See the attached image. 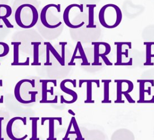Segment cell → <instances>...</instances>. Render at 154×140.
Masks as SVG:
<instances>
[{
	"label": "cell",
	"mask_w": 154,
	"mask_h": 140,
	"mask_svg": "<svg viewBox=\"0 0 154 140\" xmlns=\"http://www.w3.org/2000/svg\"><path fill=\"white\" fill-rule=\"evenodd\" d=\"M0 87H2V80L0 79ZM4 102V96H1L0 98V103H2Z\"/></svg>",
	"instance_id": "obj_17"
},
{
	"label": "cell",
	"mask_w": 154,
	"mask_h": 140,
	"mask_svg": "<svg viewBox=\"0 0 154 140\" xmlns=\"http://www.w3.org/2000/svg\"><path fill=\"white\" fill-rule=\"evenodd\" d=\"M4 118L0 117V140H4V138L2 136V121L4 120Z\"/></svg>",
	"instance_id": "obj_16"
},
{
	"label": "cell",
	"mask_w": 154,
	"mask_h": 140,
	"mask_svg": "<svg viewBox=\"0 0 154 140\" xmlns=\"http://www.w3.org/2000/svg\"><path fill=\"white\" fill-rule=\"evenodd\" d=\"M29 65V58L27 57L26 59L25 62H19L18 63H17L15 65Z\"/></svg>",
	"instance_id": "obj_15"
},
{
	"label": "cell",
	"mask_w": 154,
	"mask_h": 140,
	"mask_svg": "<svg viewBox=\"0 0 154 140\" xmlns=\"http://www.w3.org/2000/svg\"><path fill=\"white\" fill-rule=\"evenodd\" d=\"M61 117H43L41 118V124L44 125L45 122L46 120L49 121V137L46 140H56L57 139L54 137V120H58L60 125L62 124Z\"/></svg>",
	"instance_id": "obj_5"
},
{
	"label": "cell",
	"mask_w": 154,
	"mask_h": 140,
	"mask_svg": "<svg viewBox=\"0 0 154 140\" xmlns=\"http://www.w3.org/2000/svg\"><path fill=\"white\" fill-rule=\"evenodd\" d=\"M38 19V13L36 8L29 4L20 5L14 13L16 24L21 28L29 29L35 25Z\"/></svg>",
	"instance_id": "obj_1"
},
{
	"label": "cell",
	"mask_w": 154,
	"mask_h": 140,
	"mask_svg": "<svg viewBox=\"0 0 154 140\" xmlns=\"http://www.w3.org/2000/svg\"><path fill=\"white\" fill-rule=\"evenodd\" d=\"M60 45L61 46V59L64 64V52H65V45L67 44V42H60Z\"/></svg>",
	"instance_id": "obj_14"
},
{
	"label": "cell",
	"mask_w": 154,
	"mask_h": 140,
	"mask_svg": "<svg viewBox=\"0 0 154 140\" xmlns=\"http://www.w3.org/2000/svg\"><path fill=\"white\" fill-rule=\"evenodd\" d=\"M60 4H50L45 5L42 8L40 16L43 25L49 29H54L60 26L62 23L60 20Z\"/></svg>",
	"instance_id": "obj_3"
},
{
	"label": "cell",
	"mask_w": 154,
	"mask_h": 140,
	"mask_svg": "<svg viewBox=\"0 0 154 140\" xmlns=\"http://www.w3.org/2000/svg\"><path fill=\"white\" fill-rule=\"evenodd\" d=\"M46 62L44 63V65H52V62H50V56H49L50 51H49L48 47L47 46H46Z\"/></svg>",
	"instance_id": "obj_13"
},
{
	"label": "cell",
	"mask_w": 154,
	"mask_h": 140,
	"mask_svg": "<svg viewBox=\"0 0 154 140\" xmlns=\"http://www.w3.org/2000/svg\"><path fill=\"white\" fill-rule=\"evenodd\" d=\"M29 120L31 121V138L29 140H39V138L37 137V121L39 117H29Z\"/></svg>",
	"instance_id": "obj_7"
},
{
	"label": "cell",
	"mask_w": 154,
	"mask_h": 140,
	"mask_svg": "<svg viewBox=\"0 0 154 140\" xmlns=\"http://www.w3.org/2000/svg\"><path fill=\"white\" fill-rule=\"evenodd\" d=\"M41 42H31V45L33 46V62L32 65H40L41 63L38 61V51L39 46Z\"/></svg>",
	"instance_id": "obj_8"
},
{
	"label": "cell",
	"mask_w": 154,
	"mask_h": 140,
	"mask_svg": "<svg viewBox=\"0 0 154 140\" xmlns=\"http://www.w3.org/2000/svg\"><path fill=\"white\" fill-rule=\"evenodd\" d=\"M10 47L7 43L4 42H0V58L5 56L8 53Z\"/></svg>",
	"instance_id": "obj_12"
},
{
	"label": "cell",
	"mask_w": 154,
	"mask_h": 140,
	"mask_svg": "<svg viewBox=\"0 0 154 140\" xmlns=\"http://www.w3.org/2000/svg\"><path fill=\"white\" fill-rule=\"evenodd\" d=\"M11 44L13 46V61L11 65H15L19 62V46L21 44V42H11Z\"/></svg>",
	"instance_id": "obj_9"
},
{
	"label": "cell",
	"mask_w": 154,
	"mask_h": 140,
	"mask_svg": "<svg viewBox=\"0 0 154 140\" xmlns=\"http://www.w3.org/2000/svg\"><path fill=\"white\" fill-rule=\"evenodd\" d=\"M44 44L47 46L50 51V52L52 53V54L54 55V56L58 60V61L60 62V64L61 65H64V64L63 63L61 57L60 56V55L58 54V53L57 52V50H55V49L53 47V46L51 44V43L49 42H45Z\"/></svg>",
	"instance_id": "obj_10"
},
{
	"label": "cell",
	"mask_w": 154,
	"mask_h": 140,
	"mask_svg": "<svg viewBox=\"0 0 154 140\" xmlns=\"http://www.w3.org/2000/svg\"><path fill=\"white\" fill-rule=\"evenodd\" d=\"M86 6H87V7H88V13H89L88 14L89 23L86 27L87 28H96V25H93V22H94V20H93L94 10H94V7H95L96 5L95 4H94V5H87Z\"/></svg>",
	"instance_id": "obj_11"
},
{
	"label": "cell",
	"mask_w": 154,
	"mask_h": 140,
	"mask_svg": "<svg viewBox=\"0 0 154 140\" xmlns=\"http://www.w3.org/2000/svg\"><path fill=\"white\" fill-rule=\"evenodd\" d=\"M122 14L120 9L114 4H107L102 7L99 13L101 25L106 28H114L122 21Z\"/></svg>",
	"instance_id": "obj_2"
},
{
	"label": "cell",
	"mask_w": 154,
	"mask_h": 140,
	"mask_svg": "<svg viewBox=\"0 0 154 140\" xmlns=\"http://www.w3.org/2000/svg\"><path fill=\"white\" fill-rule=\"evenodd\" d=\"M12 13L11 8L6 4H0V20H2L8 28H13V25L8 20V17ZM3 26L0 25V28H2Z\"/></svg>",
	"instance_id": "obj_4"
},
{
	"label": "cell",
	"mask_w": 154,
	"mask_h": 140,
	"mask_svg": "<svg viewBox=\"0 0 154 140\" xmlns=\"http://www.w3.org/2000/svg\"><path fill=\"white\" fill-rule=\"evenodd\" d=\"M40 82L42 84V99L40 101V103H46L47 100V93L49 92L51 95L54 94V88L52 87H51V90H48L47 89L48 83L51 82L53 83L55 87L57 86V81L55 79H40Z\"/></svg>",
	"instance_id": "obj_6"
}]
</instances>
